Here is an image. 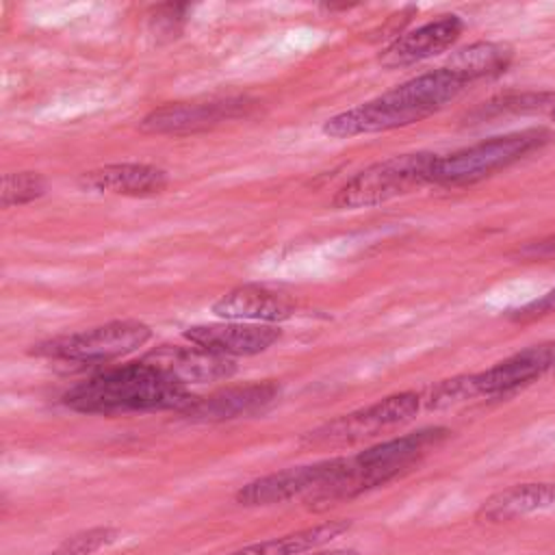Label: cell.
Masks as SVG:
<instances>
[{
	"label": "cell",
	"mask_w": 555,
	"mask_h": 555,
	"mask_svg": "<svg viewBox=\"0 0 555 555\" xmlns=\"http://www.w3.org/2000/svg\"><path fill=\"white\" fill-rule=\"evenodd\" d=\"M436 160L438 154L431 152H410L377 160L349 178L336 191L332 204L343 210H358L408 195L431 182Z\"/></svg>",
	"instance_id": "4"
},
{
	"label": "cell",
	"mask_w": 555,
	"mask_h": 555,
	"mask_svg": "<svg viewBox=\"0 0 555 555\" xmlns=\"http://www.w3.org/2000/svg\"><path fill=\"white\" fill-rule=\"evenodd\" d=\"M423 401L416 392H397L390 397H384L366 408H360L356 412L343 414L308 434L301 436V444L306 447H349L356 442H362L366 438L377 436L384 429L403 425L412 421Z\"/></svg>",
	"instance_id": "7"
},
{
	"label": "cell",
	"mask_w": 555,
	"mask_h": 555,
	"mask_svg": "<svg viewBox=\"0 0 555 555\" xmlns=\"http://www.w3.org/2000/svg\"><path fill=\"white\" fill-rule=\"evenodd\" d=\"M143 362L152 364L160 373H165L169 379H173L180 386L189 384H206V382H219L234 375L236 364L232 358L215 353L210 349H204L199 345H160L147 351Z\"/></svg>",
	"instance_id": "9"
},
{
	"label": "cell",
	"mask_w": 555,
	"mask_h": 555,
	"mask_svg": "<svg viewBox=\"0 0 555 555\" xmlns=\"http://www.w3.org/2000/svg\"><path fill=\"white\" fill-rule=\"evenodd\" d=\"M514 50L507 43L499 41H477L466 48H460L451 54L447 61V69L457 74L466 85L479 80V78H492L507 69L512 63Z\"/></svg>",
	"instance_id": "19"
},
{
	"label": "cell",
	"mask_w": 555,
	"mask_h": 555,
	"mask_svg": "<svg viewBox=\"0 0 555 555\" xmlns=\"http://www.w3.org/2000/svg\"><path fill=\"white\" fill-rule=\"evenodd\" d=\"M184 338L193 345H199L204 349H210L228 358L256 356L267 351L280 338V330L262 323L225 321V323L193 325L184 332Z\"/></svg>",
	"instance_id": "14"
},
{
	"label": "cell",
	"mask_w": 555,
	"mask_h": 555,
	"mask_svg": "<svg viewBox=\"0 0 555 555\" xmlns=\"http://www.w3.org/2000/svg\"><path fill=\"white\" fill-rule=\"evenodd\" d=\"M212 312L225 321L241 323H278L293 314V301L267 286L245 284L223 293L215 304Z\"/></svg>",
	"instance_id": "16"
},
{
	"label": "cell",
	"mask_w": 555,
	"mask_h": 555,
	"mask_svg": "<svg viewBox=\"0 0 555 555\" xmlns=\"http://www.w3.org/2000/svg\"><path fill=\"white\" fill-rule=\"evenodd\" d=\"M551 139V130L540 126L479 141L453 154L438 156L431 171V182L444 186H464L479 182L501 169H507L533 150H540Z\"/></svg>",
	"instance_id": "5"
},
{
	"label": "cell",
	"mask_w": 555,
	"mask_h": 555,
	"mask_svg": "<svg viewBox=\"0 0 555 555\" xmlns=\"http://www.w3.org/2000/svg\"><path fill=\"white\" fill-rule=\"evenodd\" d=\"M462 30L464 22L457 15H442L397 37L388 48L382 50L379 63L388 69L421 63L449 50L460 39Z\"/></svg>",
	"instance_id": "13"
},
{
	"label": "cell",
	"mask_w": 555,
	"mask_h": 555,
	"mask_svg": "<svg viewBox=\"0 0 555 555\" xmlns=\"http://www.w3.org/2000/svg\"><path fill=\"white\" fill-rule=\"evenodd\" d=\"M280 386L275 382H251L245 386H228L208 397H197L182 414L191 421L221 423L262 412L275 401Z\"/></svg>",
	"instance_id": "12"
},
{
	"label": "cell",
	"mask_w": 555,
	"mask_h": 555,
	"mask_svg": "<svg viewBox=\"0 0 555 555\" xmlns=\"http://www.w3.org/2000/svg\"><path fill=\"white\" fill-rule=\"evenodd\" d=\"M152 336V330L134 319L124 321H108L104 325L65 334L39 343L30 353L63 360V362H78V364H102L117 358H124L139 347H143Z\"/></svg>",
	"instance_id": "6"
},
{
	"label": "cell",
	"mask_w": 555,
	"mask_h": 555,
	"mask_svg": "<svg viewBox=\"0 0 555 555\" xmlns=\"http://www.w3.org/2000/svg\"><path fill=\"white\" fill-rule=\"evenodd\" d=\"M479 397L473 384V375H462V377H453V379H444L438 382L436 386H429L425 390V397H421V401L427 408H447V405H455L460 401Z\"/></svg>",
	"instance_id": "22"
},
{
	"label": "cell",
	"mask_w": 555,
	"mask_h": 555,
	"mask_svg": "<svg viewBox=\"0 0 555 555\" xmlns=\"http://www.w3.org/2000/svg\"><path fill=\"white\" fill-rule=\"evenodd\" d=\"M468 85L447 67L410 78L395 89L330 117L323 132L334 139L386 132L421 121L449 102H453Z\"/></svg>",
	"instance_id": "2"
},
{
	"label": "cell",
	"mask_w": 555,
	"mask_h": 555,
	"mask_svg": "<svg viewBox=\"0 0 555 555\" xmlns=\"http://www.w3.org/2000/svg\"><path fill=\"white\" fill-rule=\"evenodd\" d=\"M78 184L93 193L147 197L163 193L169 184L167 171L147 163H113L80 173Z\"/></svg>",
	"instance_id": "15"
},
{
	"label": "cell",
	"mask_w": 555,
	"mask_h": 555,
	"mask_svg": "<svg viewBox=\"0 0 555 555\" xmlns=\"http://www.w3.org/2000/svg\"><path fill=\"white\" fill-rule=\"evenodd\" d=\"M553 503H555V483H546V481L516 483L486 499L477 516L490 522L514 520L518 516L546 509Z\"/></svg>",
	"instance_id": "17"
},
{
	"label": "cell",
	"mask_w": 555,
	"mask_h": 555,
	"mask_svg": "<svg viewBox=\"0 0 555 555\" xmlns=\"http://www.w3.org/2000/svg\"><path fill=\"white\" fill-rule=\"evenodd\" d=\"M447 436H449V429L429 427V429H418L405 436L384 440L375 447H369L358 455L347 457L343 470L332 481L312 490L306 496V501L312 507L317 503L330 505V503L362 494L371 488L384 486L390 479L405 473L410 466L418 464Z\"/></svg>",
	"instance_id": "3"
},
{
	"label": "cell",
	"mask_w": 555,
	"mask_h": 555,
	"mask_svg": "<svg viewBox=\"0 0 555 555\" xmlns=\"http://www.w3.org/2000/svg\"><path fill=\"white\" fill-rule=\"evenodd\" d=\"M555 312V286L551 291H546L542 297L529 301L527 306L518 308L512 312V319H535V317H544V314H551Z\"/></svg>",
	"instance_id": "24"
},
{
	"label": "cell",
	"mask_w": 555,
	"mask_h": 555,
	"mask_svg": "<svg viewBox=\"0 0 555 555\" xmlns=\"http://www.w3.org/2000/svg\"><path fill=\"white\" fill-rule=\"evenodd\" d=\"M117 538H119V529L115 527H93V529L74 533L48 555H93L104 546L113 544Z\"/></svg>",
	"instance_id": "21"
},
{
	"label": "cell",
	"mask_w": 555,
	"mask_h": 555,
	"mask_svg": "<svg viewBox=\"0 0 555 555\" xmlns=\"http://www.w3.org/2000/svg\"><path fill=\"white\" fill-rule=\"evenodd\" d=\"M46 180L37 171H11L2 176L0 204L2 208L22 206L33 199H39L46 193Z\"/></svg>",
	"instance_id": "20"
},
{
	"label": "cell",
	"mask_w": 555,
	"mask_h": 555,
	"mask_svg": "<svg viewBox=\"0 0 555 555\" xmlns=\"http://www.w3.org/2000/svg\"><path fill=\"white\" fill-rule=\"evenodd\" d=\"M345 460L347 457H334V460L293 466V468H284V470L258 477L245 483L234 499L245 507H260V505L284 503L295 494H310L312 490L332 481L343 470Z\"/></svg>",
	"instance_id": "8"
},
{
	"label": "cell",
	"mask_w": 555,
	"mask_h": 555,
	"mask_svg": "<svg viewBox=\"0 0 555 555\" xmlns=\"http://www.w3.org/2000/svg\"><path fill=\"white\" fill-rule=\"evenodd\" d=\"M247 106L249 104H245L243 98L163 104L150 111L141 119L139 128L152 134H189L219 126L221 121L241 115Z\"/></svg>",
	"instance_id": "10"
},
{
	"label": "cell",
	"mask_w": 555,
	"mask_h": 555,
	"mask_svg": "<svg viewBox=\"0 0 555 555\" xmlns=\"http://www.w3.org/2000/svg\"><path fill=\"white\" fill-rule=\"evenodd\" d=\"M349 527H351V522L345 518L327 520V522L306 527V529L280 535V538L247 544L228 555H306V553H312V551L321 548L323 544L332 542L334 538L343 535L345 531H349Z\"/></svg>",
	"instance_id": "18"
},
{
	"label": "cell",
	"mask_w": 555,
	"mask_h": 555,
	"mask_svg": "<svg viewBox=\"0 0 555 555\" xmlns=\"http://www.w3.org/2000/svg\"><path fill=\"white\" fill-rule=\"evenodd\" d=\"M553 369H555V340H546V343L520 349L518 353L496 362L494 366L481 373H475L473 384L477 395L499 397L540 379Z\"/></svg>",
	"instance_id": "11"
},
{
	"label": "cell",
	"mask_w": 555,
	"mask_h": 555,
	"mask_svg": "<svg viewBox=\"0 0 555 555\" xmlns=\"http://www.w3.org/2000/svg\"><path fill=\"white\" fill-rule=\"evenodd\" d=\"M312 555H358L356 551H321V553H312Z\"/></svg>",
	"instance_id": "26"
},
{
	"label": "cell",
	"mask_w": 555,
	"mask_h": 555,
	"mask_svg": "<svg viewBox=\"0 0 555 555\" xmlns=\"http://www.w3.org/2000/svg\"><path fill=\"white\" fill-rule=\"evenodd\" d=\"M551 106V111L555 108V93H520V95H503L490 102H483L481 108H477L475 117L483 119L490 115H501L507 111H538Z\"/></svg>",
	"instance_id": "23"
},
{
	"label": "cell",
	"mask_w": 555,
	"mask_h": 555,
	"mask_svg": "<svg viewBox=\"0 0 555 555\" xmlns=\"http://www.w3.org/2000/svg\"><path fill=\"white\" fill-rule=\"evenodd\" d=\"M551 119H553V121H555V108H553V111H551Z\"/></svg>",
	"instance_id": "27"
},
{
	"label": "cell",
	"mask_w": 555,
	"mask_h": 555,
	"mask_svg": "<svg viewBox=\"0 0 555 555\" xmlns=\"http://www.w3.org/2000/svg\"><path fill=\"white\" fill-rule=\"evenodd\" d=\"M195 399L189 388L143 360L106 369L63 395V403L69 410L104 416L163 410H178L182 414Z\"/></svg>",
	"instance_id": "1"
},
{
	"label": "cell",
	"mask_w": 555,
	"mask_h": 555,
	"mask_svg": "<svg viewBox=\"0 0 555 555\" xmlns=\"http://www.w3.org/2000/svg\"><path fill=\"white\" fill-rule=\"evenodd\" d=\"M516 256L525 260H555V234L525 243L516 249Z\"/></svg>",
	"instance_id": "25"
}]
</instances>
